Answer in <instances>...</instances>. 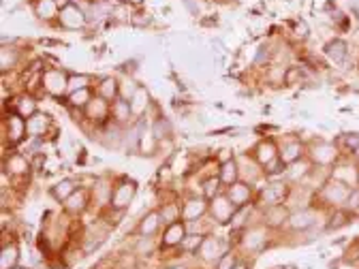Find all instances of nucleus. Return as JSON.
<instances>
[{
	"label": "nucleus",
	"mask_w": 359,
	"mask_h": 269,
	"mask_svg": "<svg viewBox=\"0 0 359 269\" xmlns=\"http://www.w3.org/2000/svg\"><path fill=\"white\" fill-rule=\"evenodd\" d=\"M325 52H327V56H329L333 62H344V58H346V43L340 41V38H336V41H331L329 45L325 47Z\"/></svg>",
	"instance_id": "f257e3e1"
},
{
	"label": "nucleus",
	"mask_w": 359,
	"mask_h": 269,
	"mask_svg": "<svg viewBox=\"0 0 359 269\" xmlns=\"http://www.w3.org/2000/svg\"><path fill=\"white\" fill-rule=\"evenodd\" d=\"M348 146L353 148V152L359 156V137H357V134H350V137H348Z\"/></svg>",
	"instance_id": "f03ea898"
},
{
	"label": "nucleus",
	"mask_w": 359,
	"mask_h": 269,
	"mask_svg": "<svg viewBox=\"0 0 359 269\" xmlns=\"http://www.w3.org/2000/svg\"><path fill=\"white\" fill-rule=\"evenodd\" d=\"M56 4H60V6H69V0H56Z\"/></svg>",
	"instance_id": "7ed1b4c3"
}]
</instances>
